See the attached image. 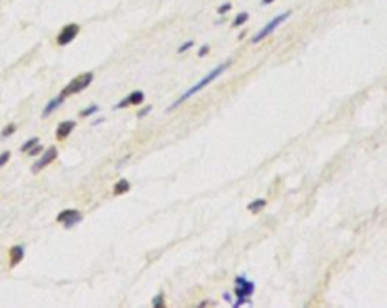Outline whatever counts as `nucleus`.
<instances>
[{
	"label": "nucleus",
	"instance_id": "f257e3e1",
	"mask_svg": "<svg viewBox=\"0 0 387 308\" xmlns=\"http://www.w3.org/2000/svg\"><path fill=\"white\" fill-rule=\"evenodd\" d=\"M230 64H231V62H224V64H221L219 66H216L215 70H212L206 77H203V79H201L197 85H194L192 88H189V90H188V91H186V92H185V94H183V96H182V97H180V98H179V100H177V102L170 108V109H168V110H174V109H176V108H179L183 102H186V100H188V98H191L194 94H197L200 90H203L204 86H207L209 84H212L215 79H218V77H219V76H221V74L228 68V66H230Z\"/></svg>",
	"mask_w": 387,
	"mask_h": 308
},
{
	"label": "nucleus",
	"instance_id": "f03ea898",
	"mask_svg": "<svg viewBox=\"0 0 387 308\" xmlns=\"http://www.w3.org/2000/svg\"><path fill=\"white\" fill-rule=\"evenodd\" d=\"M93 79H94V74H93V72H85V74L77 76L76 79H73V80H71L65 88H64V91H62V94H61V96L67 97V96L77 94V92L84 91L85 88H88V86L91 85Z\"/></svg>",
	"mask_w": 387,
	"mask_h": 308
},
{
	"label": "nucleus",
	"instance_id": "7ed1b4c3",
	"mask_svg": "<svg viewBox=\"0 0 387 308\" xmlns=\"http://www.w3.org/2000/svg\"><path fill=\"white\" fill-rule=\"evenodd\" d=\"M256 286L253 281H248L247 278L244 276H238L236 278V288H235V293H236V298L239 299L235 306H239V305H244V304H248V300H245V298L251 296L253 292H254Z\"/></svg>",
	"mask_w": 387,
	"mask_h": 308
},
{
	"label": "nucleus",
	"instance_id": "20e7f679",
	"mask_svg": "<svg viewBox=\"0 0 387 308\" xmlns=\"http://www.w3.org/2000/svg\"><path fill=\"white\" fill-rule=\"evenodd\" d=\"M289 17H290V11H287V12H283V14L277 16L274 20H271V22H269V23H268V24H266V26H265V28H263V29H262V30L254 36V38H253V42H254V44L260 42L263 38H266L268 35H271V34H272V32H274V30H275V29H277L283 22H286Z\"/></svg>",
	"mask_w": 387,
	"mask_h": 308
},
{
	"label": "nucleus",
	"instance_id": "39448f33",
	"mask_svg": "<svg viewBox=\"0 0 387 308\" xmlns=\"http://www.w3.org/2000/svg\"><path fill=\"white\" fill-rule=\"evenodd\" d=\"M56 219H58V222H62L65 225V228H71L73 225L82 220V214L77 210L70 208V210H64L62 213H59Z\"/></svg>",
	"mask_w": 387,
	"mask_h": 308
},
{
	"label": "nucleus",
	"instance_id": "423d86ee",
	"mask_svg": "<svg viewBox=\"0 0 387 308\" xmlns=\"http://www.w3.org/2000/svg\"><path fill=\"white\" fill-rule=\"evenodd\" d=\"M56 158H58V148H56V146H50L47 151H44L43 158L34 165L32 171H34V172H40L43 168H46L47 165H50Z\"/></svg>",
	"mask_w": 387,
	"mask_h": 308
},
{
	"label": "nucleus",
	"instance_id": "0eeeda50",
	"mask_svg": "<svg viewBox=\"0 0 387 308\" xmlns=\"http://www.w3.org/2000/svg\"><path fill=\"white\" fill-rule=\"evenodd\" d=\"M77 34H79V26H77V24H68V26H65V28L61 30L59 36H58V44H59V46H67V44H70V42L77 36Z\"/></svg>",
	"mask_w": 387,
	"mask_h": 308
},
{
	"label": "nucleus",
	"instance_id": "6e6552de",
	"mask_svg": "<svg viewBox=\"0 0 387 308\" xmlns=\"http://www.w3.org/2000/svg\"><path fill=\"white\" fill-rule=\"evenodd\" d=\"M144 102V94L141 91H133L129 97H126L123 102H120L115 109H121V108H127L129 104H141Z\"/></svg>",
	"mask_w": 387,
	"mask_h": 308
},
{
	"label": "nucleus",
	"instance_id": "1a4fd4ad",
	"mask_svg": "<svg viewBox=\"0 0 387 308\" xmlns=\"http://www.w3.org/2000/svg\"><path fill=\"white\" fill-rule=\"evenodd\" d=\"M74 127H76V122H74V121H62V122L58 126V128H56V138H58L59 140L68 138Z\"/></svg>",
	"mask_w": 387,
	"mask_h": 308
},
{
	"label": "nucleus",
	"instance_id": "9d476101",
	"mask_svg": "<svg viewBox=\"0 0 387 308\" xmlns=\"http://www.w3.org/2000/svg\"><path fill=\"white\" fill-rule=\"evenodd\" d=\"M25 257V248L22 245H16L10 251V260H11V268H16Z\"/></svg>",
	"mask_w": 387,
	"mask_h": 308
},
{
	"label": "nucleus",
	"instance_id": "9b49d317",
	"mask_svg": "<svg viewBox=\"0 0 387 308\" xmlns=\"http://www.w3.org/2000/svg\"><path fill=\"white\" fill-rule=\"evenodd\" d=\"M64 96H59V97H56V98H53V100H50L49 103H47V106L44 108V110H43V116H49L52 112H55L62 103H64Z\"/></svg>",
	"mask_w": 387,
	"mask_h": 308
},
{
	"label": "nucleus",
	"instance_id": "f8f14e48",
	"mask_svg": "<svg viewBox=\"0 0 387 308\" xmlns=\"http://www.w3.org/2000/svg\"><path fill=\"white\" fill-rule=\"evenodd\" d=\"M265 206H266V200L259 198V200H254L253 202H250V204H248V210H250V212H253V213H259Z\"/></svg>",
	"mask_w": 387,
	"mask_h": 308
},
{
	"label": "nucleus",
	"instance_id": "ddd939ff",
	"mask_svg": "<svg viewBox=\"0 0 387 308\" xmlns=\"http://www.w3.org/2000/svg\"><path fill=\"white\" fill-rule=\"evenodd\" d=\"M129 189H130V183H129L127 180H121V182H118V183L115 184L114 194H115V195H121V194H126Z\"/></svg>",
	"mask_w": 387,
	"mask_h": 308
},
{
	"label": "nucleus",
	"instance_id": "4468645a",
	"mask_svg": "<svg viewBox=\"0 0 387 308\" xmlns=\"http://www.w3.org/2000/svg\"><path fill=\"white\" fill-rule=\"evenodd\" d=\"M247 20H248V14H247V12H242V14H239V16L236 17V20L233 22V26H235V28H239V26L244 24Z\"/></svg>",
	"mask_w": 387,
	"mask_h": 308
},
{
	"label": "nucleus",
	"instance_id": "2eb2a0df",
	"mask_svg": "<svg viewBox=\"0 0 387 308\" xmlns=\"http://www.w3.org/2000/svg\"><path fill=\"white\" fill-rule=\"evenodd\" d=\"M37 144H38V138H32V139H29L28 142H25V144H23L22 151H23V152H28V151H29L34 145H37Z\"/></svg>",
	"mask_w": 387,
	"mask_h": 308
},
{
	"label": "nucleus",
	"instance_id": "dca6fc26",
	"mask_svg": "<svg viewBox=\"0 0 387 308\" xmlns=\"http://www.w3.org/2000/svg\"><path fill=\"white\" fill-rule=\"evenodd\" d=\"M97 112H99V106H97V104H93V106L87 108L85 110H82V112H81V116H90V115L97 114Z\"/></svg>",
	"mask_w": 387,
	"mask_h": 308
},
{
	"label": "nucleus",
	"instance_id": "f3484780",
	"mask_svg": "<svg viewBox=\"0 0 387 308\" xmlns=\"http://www.w3.org/2000/svg\"><path fill=\"white\" fill-rule=\"evenodd\" d=\"M10 159H11V152H10V151H5V152L0 154V168L5 166Z\"/></svg>",
	"mask_w": 387,
	"mask_h": 308
},
{
	"label": "nucleus",
	"instance_id": "a211bd4d",
	"mask_svg": "<svg viewBox=\"0 0 387 308\" xmlns=\"http://www.w3.org/2000/svg\"><path fill=\"white\" fill-rule=\"evenodd\" d=\"M16 124H10L8 127H5L4 130H2V138H8L10 134H13L14 132H16Z\"/></svg>",
	"mask_w": 387,
	"mask_h": 308
},
{
	"label": "nucleus",
	"instance_id": "6ab92c4d",
	"mask_svg": "<svg viewBox=\"0 0 387 308\" xmlns=\"http://www.w3.org/2000/svg\"><path fill=\"white\" fill-rule=\"evenodd\" d=\"M41 151H43V145H38V144H37V145H34L28 152H29V156H37V154H40Z\"/></svg>",
	"mask_w": 387,
	"mask_h": 308
},
{
	"label": "nucleus",
	"instance_id": "aec40b11",
	"mask_svg": "<svg viewBox=\"0 0 387 308\" xmlns=\"http://www.w3.org/2000/svg\"><path fill=\"white\" fill-rule=\"evenodd\" d=\"M192 46H194V41H186V42H185L183 46H180V47H179V50H177V52H179V53H183V52L189 50V48H191Z\"/></svg>",
	"mask_w": 387,
	"mask_h": 308
},
{
	"label": "nucleus",
	"instance_id": "412c9836",
	"mask_svg": "<svg viewBox=\"0 0 387 308\" xmlns=\"http://www.w3.org/2000/svg\"><path fill=\"white\" fill-rule=\"evenodd\" d=\"M164 305V299H162V294H158L156 298L153 299V306H162Z\"/></svg>",
	"mask_w": 387,
	"mask_h": 308
},
{
	"label": "nucleus",
	"instance_id": "4be33fe9",
	"mask_svg": "<svg viewBox=\"0 0 387 308\" xmlns=\"http://www.w3.org/2000/svg\"><path fill=\"white\" fill-rule=\"evenodd\" d=\"M230 10H231V5H230V4H225V5H222V6L218 10V12H219V14H225V12L230 11Z\"/></svg>",
	"mask_w": 387,
	"mask_h": 308
},
{
	"label": "nucleus",
	"instance_id": "5701e85b",
	"mask_svg": "<svg viewBox=\"0 0 387 308\" xmlns=\"http://www.w3.org/2000/svg\"><path fill=\"white\" fill-rule=\"evenodd\" d=\"M150 110H151V106H147L145 109H142V110H139V112H138V116H139V118H142V116H145L147 114H150Z\"/></svg>",
	"mask_w": 387,
	"mask_h": 308
},
{
	"label": "nucleus",
	"instance_id": "b1692460",
	"mask_svg": "<svg viewBox=\"0 0 387 308\" xmlns=\"http://www.w3.org/2000/svg\"><path fill=\"white\" fill-rule=\"evenodd\" d=\"M207 52H209V46H203V47L198 50V56H200V58H203Z\"/></svg>",
	"mask_w": 387,
	"mask_h": 308
},
{
	"label": "nucleus",
	"instance_id": "393cba45",
	"mask_svg": "<svg viewBox=\"0 0 387 308\" xmlns=\"http://www.w3.org/2000/svg\"><path fill=\"white\" fill-rule=\"evenodd\" d=\"M272 2H274V0H262L263 5H269V4H272Z\"/></svg>",
	"mask_w": 387,
	"mask_h": 308
}]
</instances>
